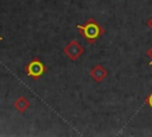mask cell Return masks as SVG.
<instances>
[{
  "label": "cell",
  "instance_id": "obj_1",
  "mask_svg": "<svg viewBox=\"0 0 152 137\" xmlns=\"http://www.w3.org/2000/svg\"><path fill=\"white\" fill-rule=\"evenodd\" d=\"M77 30H78L80 35L89 44H94L104 33V29L93 17H90L89 19H87L83 24H77Z\"/></svg>",
  "mask_w": 152,
  "mask_h": 137
},
{
  "label": "cell",
  "instance_id": "obj_2",
  "mask_svg": "<svg viewBox=\"0 0 152 137\" xmlns=\"http://www.w3.org/2000/svg\"><path fill=\"white\" fill-rule=\"evenodd\" d=\"M24 70H25V74L33 79V80H38L42 75H44L45 70H46V67L44 64V62L38 58V57H33L25 67H24Z\"/></svg>",
  "mask_w": 152,
  "mask_h": 137
},
{
  "label": "cell",
  "instance_id": "obj_3",
  "mask_svg": "<svg viewBox=\"0 0 152 137\" xmlns=\"http://www.w3.org/2000/svg\"><path fill=\"white\" fill-rule=\"evenodd\" d=\"M63 52L68 56V58H70L71 61H77L84 52V48L81 45V43L76 39L70 41L66 43V45L63 48Z\"/></svg>",
  "mask_w": 152,
  "mask_h": 137
},
{
  "label": "cell",
  "instance_id": "obj_4",
  "mask_svg": "<svg viewBox=\"0 0 152 137\" xmlns=\"http://www.w3.org/2000/svg\"><path fill=\"white\" fill-rule=\"evenodd\" d=\"M89 75H90V77H91L94 81H96V82H101V81H103V80L107 77L108 71H107V69H106L102 64L97 63V64H95V66L90 69Z\"/></svg>",
  "mask_w": 152,
  "mask_h": 137
},
{
  "label": "cell",
  "instance_id": "obj_5",
  "mask_svg": "<svg viewBox=\"0 0 152 137\" xmlns=\"http://www.w3.org/2000/svg\"><path fill=\"white\" fill-rule=\"evenodd\" d=\"M13 106L15 107V110H17L18 112L24 113L25 111H27V110L30 108L31 104H30V100H28L27 98H25V96L20 95V96H18V98L14 100Z\"/></svg>",
  "mask_w": 152,
  "mask_h": 137
},
{
  "label": "cell",
  "instance_id": "obj_6",
  "mask_svg": "<svg viewBox=\"0 0 152 137\" xmlns=\"http://www.w3.org/2000/svg\"><path fill=\"white\" fill-rule=\"evenodd\" d=\"M145 104H146V105L152 110V92H151V93L145 98Z\"/></svg>",
  "mask_w": 152,
  "mask_h": 137
},
{
  "label": "cell",
  "instance_id": "obj_7",
  "mask_svg": "<svg viewBox=\"0 0 152 137\" xmlns=\"http://www.w3.org/2000/svg\"><path fill=\"white\" fill-rule=\"evenodd\" d=\"M146 55H147V56L150 57V60H151V62H150V64L152 66V46H151V48H150V49H148V50L146 51Z\"/></svg>",
  "mask_w": 152,
  "mask_h": 137
},
{
  "label": "cell",
  "instance_id": "obj_8",
  "mask_svg": "<svg viewBox=\"0 0 152 137\" xmlns=\"http://www.w3.org/2000/svg\"><path fill=\"white\" fill-rule=\"evenodd\" d=\"M146 25H147V26H148V27H150V29L152 30V17H151V18H150V19L147 20V23H146Z\"/></svg>",
  "mask_w": 152,
  "mask_h": 137
},
{
  "label": "cell",
  "instance_id": "obj_9",
  "mask_svg": "<svg viewBox=\"0 0 152 137\" xmlns=\"http://www.w3.org/2000/svg\"><path fill=\"white\" fill-rule=\"evenodd\" d=\"M2 39H4V38H2V37H1V36H0V41H2Z\"/></svg>",
  "mask_w": 152,
  "mask_h": 137
}]
</instances>
